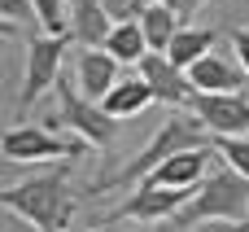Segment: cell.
<instances>
[{"mask_svg": "<svg viewBox=\"0 0 249 232\" xmlns=\"http://www.w3.org/2000/svg\"><path fill=\"white\" fill-rule=\"evenodd\" d=\"M201 145H210V140H206L201 118H197V114H171V118H162V123H158L153 140H149V145H144L127 167H118V171H109V175L92 180V197H96V193H109V189L140 184L149 171H158V167H162L166 158H175L179 149H201Z\"/></svg>", "mask_w": 249, "mask_h": 232, "instance_id": "1", "label": "cell"}, {"mask_svg": "<svg viewBox=\"0 0 249 232\" xmlns=\"http://www.w3.org/2000/svg\"><path fill=\"white\" fill-rule=\"evenodd\" d=\"M0 202H4L9 215H18L22 224H31L35 232H66L70 219H74V193H70V184H66L61 171L9 184L0 193Z\"/></svg>", "mask_w": 249, "mask_h": 232, "instance_id": "2", "label": "cell"}, {"mask_svg": "<svg viewBox=\"0 0 249 232\" xmlns=\"http://www.w3.org/2000/svg\"><path fill=\"white\" fill-rule=\"evenodd\" d=\"M249 215V180L236 167H219L210 171L197 193L188 197V206L171 219V228H197V224H214V219H245Z\"/></svg>", "mask_w": 249, "mask_h": 232, "instance_id": "3", "label": "cell"}, {"mask_svg": "<svg viewBox=\"0 0 249 232\" xmlns=\"http://www.w3.org/2000/svg\"><path fill=\"white\" fill-rule=\"evenodd\" d=\"M44 127H48V132H74L88 149H105V145H114V136H118V118L105 114L101 101L83 97V88H79L74 79H66V75L57 79V114H48Z\"/></svg>", "mask_w": 249, "mask_h": 232, "instance_id": "4", "label": "cell"}, {"mask_svg": "<svg viewBox=\"0 0 249 232\" xmlns=\"http://www.w3.org/2000/svg\"><path fill=\"white\" fill-rule=\"evenodd\" d=\"M70 35H31L26 44V66H22V97H18V123L22 114L61 79V57H66Z\"/></svg>", "mask_w": 249, "mask_h": 232, "instance_id": "5", "label": "cell"}, {"mask_svg": "<svg viewBox=\"0 0 249 232\" xmlns=\"http://www.w3.org/2000/svg\"><path fill=\"white\" fill-rule=\"evenodd\" d=\"M197 189H162V184H136V193L118 206V211H109V219H105V228L109 224H118V219H136V224H171L184 206H188V197H193Z\"/></svg>", "mask_w": 249, "mask_h": 232, "instance_id": "6", "label": "cell"}, {"mask_svg": "<svg viewBox=\"0 0 249 232\" xmlns=\"http://www.w3.org/2000/svg\"><path fill=\"white\" fill-rule=\"evenodd\" d=\"M0 149H4V162H53V158H79L88 145L83 140H61L48 127H9Z\"/></svg>", "mask_w": 249, "mask_h": 232, "instance_id": "7", "label": "cell"}, {"mask_svg": "<svg viewBox=\"0 0 249 232\" xmlns=\"http://www.w3.org/2000/svg\"><path fill=\"white\" fill-rule=\"evenodd\" d=\"M188 114H197L210 136H245L249 132V97L241 92H197Z\"/></svg>", "mask_w": 249, "mask_h": 232, "instance_id": "8", "label": "cell"}, {"mask_svg": "<svg viewBox=\"0 0 249 232\" xmlns=\"http://www.w3.org/2000/svg\"><path fill=\"white\" fill-rule=\"evenodd\" d=\"M140 75L153 83V97H158L162 105H171V110H188V105H193V97H197L193 75H188L184 66H175L166 53H144Z\"/></svg>", "mask_w": 249, "mask_h": 232, "instance_id": "9", "label": "cell"}, {"mask_svg": "<svg viewBox=\"0 0 249 232\" xmlns=\"http://www.w3.org/2000/svg\"><path fill=\"white\" fill-rule=\"evenodd\" d=\"M210 158H214V145H201V149H179L175 158H166L158 171H149L140 184H162V189H197L206 175H210Z\"/></svg>", "mask_w": 249, "mask_h": 232, "instance_id": "10", "label": "cell"}, {"mask_svg": "<svg viewBox=\"0 0 249 232\" xmlns=\"http://www.w3.org/2000/svg\"><path fill=\"white\" fill-rule=\"evenodd\" d=\"M118 79H123V61H118L109 48H83V53L74 57V83L83 88V97L101 101Z\"/></svg>", "mask_w": 249, "mask_h": 232, "instance_id": "11", "label": "cell"}, {"mask_svg": "<svg viewBox=\"0 0 249 232\" xmlns=\"http://www.w3.org/2000/svg\"><path fill=\"white\" fill-rule=\"evenodd\" d=\"M118 22L109 18V9L101 4V0H74L70 4V44H79V48H105V39H109V31H114Z\"/></svg>", "mask_w": 249, "mask_h": 232, "instance_id": "12", "label": "cell"}, {"mask_svg": "<svg viewBox=\"0 0 249 232\" xmlns=\"http://www.w3.org/2000/svg\"><path fill=\"white\" fill-rule=\"evenodd\" d=\"M153 101H158V97H153V83H149L140 70H136V75H123V79L101 97L105 114H114V118H136V114H144Z\"/></svg>", "mask_w": 249, "mask_h": 232, "instance_id": "13", "label": "cell"}, {"mask_svg": "<svg viewBox=\"0 0 249 232\" xmlns=\"http://www.w3.org/2000/svg\"><path fill=\"white\" fill-rule=\"evenodd\" d=\"M188 75H193V88H197V92H241L245 79H249L241 61H228V57H219V53H206Z\"/></svg>", "mask_w": 249, "mask_h": 232, "instance_id": "14", "label": "cell"}, {"mask_svg": "<svg viewBox=\"0 0 249 232\" xmlns=\"http://www.w3.org/2000/svg\"><path fill=\"white\" fill-rule=\"evenodd\" d=\"M184 13L175 9V4H162V0H153L149 9H144V18H140V31H144V39H149V48L153 53H166L171 48V39L179 35V22Z\"/></svg>", "mask_w": 249, "mask_h": 232, "instance_id": "15", "label": "cell"}, {"mask_svg": "<svg viewBox=\"0 0 249 232\" xmlns=\"http://www.w3.org/2000/svg\"><path fill=\"white\" fill-rule=\"evenodd\" d=\"M214 48V31H206V26H179V35L171 39V48H166V57L175 61V66H184V70H193L206 53Z\"/></svg>", "mask_w": 249, "mask_h": 232, "instance_id": "16", "label": "cell"}, {"mask_svg": "<svg viewBox=\"0 0 249 232\" xmlns=\"http://www.w3.org/2000/svg\"><path fill=\"white\" fill-rule=\"evenodd\" d=\"M105 48H109L123 66H140V61H144V53H153V48H149V39H144V31H140V22H118V26L109 31Z\"/></svg>", "mask_w": 249, "mask_h": 232, "instance_id": "17", "label": "cell"}, {"mask_svg": "<svg viewBox=\"0 0 249 232\" xmlns=\"http://www.w3.org/2000/svg\"><path fill=\"white\" fill-rule=\"evenodd\" d=\"M70 4L74 0H35V22L44 35H66L70 31Z\"/></svg>", "mask_w": 249, "mask_h": 232, "instance_id": "18", "label": "cell"}, {"mask_svg": "<svg viewBox=\"0 0 249 232\" xmlns=\"http://www.w3.org/2000/svg\"><path fill=\"white\" fill-rule=\"evenodd\" d=\"M214 154L249 180V136H214Z\"/></svg>", "mask_w": 249, "mask_h": 232, "instance_id": "19", "label": "cell"}, {"mask_svg": "<svg viewBox=\"0 0 249 232\" xmlns=\"http://www.w3.org/2000/svg\"><path fill=\"white\" fill-rule=\"evenodd\" d=\"M0 18H4V35H13L18 22L35 18V0H0Z\"/></svg>", "mask_w": 249, "mask_h": 232, "instance_id": "20", "label": "cell"}, {"mask_svg": "<svg viewBox=\"0 0 249 232\" xmlns=\"http://www.w3.org/2000/svg\"><path fill=\"white\" fill-rule=\"evenodd\" d=\"M105 9H109V18L114 22H140L144 18V9L153 4V0H101Z\"/></svg>", "mask_w": 249, "mask_h": 232, "instance_id": "21", "label": "cell"}, {"mask_svg": "<svg viewBox=\"0 0 249 232\" xmlns=\"http://www.w3.org/2000/svg\"><path fill=\"white\" fill-rule=\"evenodd\" d=\"M232 48H236V61L245 66V75H249V26H236L232 31Z\"/></svg>", "mask_w": 249, "mask_h": 232, "instance_id": "22", "label": "cell"}, {"mask_svg": "<svg viewBox=\"0 0 249 232\" xmlns=\"http://www.w3.org/2000/svg\"><path fill=\"white\" fill-rule=\"evenodd\" d=\"M206 232H249V215L245 219H214V224H201Z\"/></svg>", "mask_w": 249, "mask_h": 232, "instance_id": "23", "label": "cell"}, {"mask_svg": "<svg viewBox=\"0 0 249 232\" xmlns=\"http://www.w3.org/2000/svg\"><path fill=\"white\" fill-rule=\"evenodd\" d=\"M201 4H206V0H184V18H188V13H197Z\"/></svg>", "mask_w": 249, "mask_h": 232, "instance_id": "24", "label": "cell"}, {"mask_svg": "<svg viewBox=\"0 0 249 232\" xmlns=\"http://www.w3.org/2000/svg\"><path fill=\"white\" fill-rule=\"evenodd\" d=\"M136 232H162V224H144V228H136Z\"/></svg>", "mask_w": 249, "mask_h": 232, "instance_id": "25", "label": "cell"}, {"mask_svg": "<svg viewBox=\"0 0 249 232\" xmlns=\"http://www.w3.org/2000/svg\"><path fill=\"white\" fill-rule=\"evenodd\" d=\"M162 4H175V9H179V13H184V0H162Z\"/></svg>", "mask_w": 249, "mask_h": 232, "instance_id": "26", "label": "cell"}, {"mask_svg": "<svg viewBox=\"0 0 249 232\" xmlns=\"http://www.w3.org/2000/svg\"><path fill=\"white\" fill-rule=\"evenodd\" d=\"M188 232H206V228H201V224H197V228H188Z\"/></svg>", "mask_w": 249, "mask_h": 232, "instance_id": "27", "label": "cell"}, {"mask_svg": "<svg viewBox=\"0 0 249 232\" xmlns=\"http://www.w3.org/2000/svg\"><path fill=\"white\" fill-rule=\"evenodd\" d=\"M96 232H109V228H105V224H101V228H96Z\"/></svg>", "mask_w": 249, "mask_h": 232, "instance_id": "28", "label": "cell"}]
</instances>
